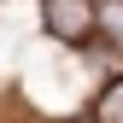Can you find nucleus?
Segmentation results:
<instances>
[{
	"label": "nucleus",
	"mask_w": 123,
	"mask_h": 123,
	"mask_svg": "<svg viewBox=\"0 0 123 123\" xmlns=\"http://www.w3.org/2000/svg\"><path fill=\"white\" fill-rule=\"evenodd\" d=\"M76 123H100V117H76Z\"/></svg>",
	"instance_id": "nucleus-4"
},
{
	"label": "nucleus",
	"mask_w": 123,
	"mask_h": 123,
	"mask_svg": "<svg viewBox=\"0 0 123 123\" xmlns=\"http://www.w3.org/2000/svg\"><path fill=\"white\" fill-rule=\"evenodd\" d=\"M100 35L123 47V0H100Z\"/></svg>",
	"instance_id": "nucleus-3"
},
{
	"label": "nucleus",
	"mask_w": 123,
	"mask_h": 123,
	"mask_svg": "<svg viewBox=\"0 0 123 123\" xmlns=\"http://www.w3.org/2000/svg\"><path fill=\"white\" fill-rule=\"evenodd\" d=\"M41 18H47V29L59 41H88L100 12H94V0H41Z\"/></svg>",
	"instance_id": "nucleus-1"
},
{
	"label": "nucleus",
	"mask_w": 123,
	"mask_h": 123,
	"mask_svg": "<svg viewBox=\"0 0 123 123\" xmlns=\"http://www.w3.org/2000/svg\"><path fill=\"white\" fill-rule=\"evenodd\" d=\"M94 117H100V123H123V76H111V82L100 88V100H94Z\"/></svg>",
	"instance_id": "nucleus-2"
}]
</instances>
